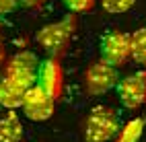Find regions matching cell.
<instances>
[{"instance_id": "9a60e30c", "label": "cell", "mask_w": 146, "mask_h": 142, "mask_svg": "<svg viewBox=\"0 0 146 142\" xmlns=\"http://www.w3.org/2000/svg\"><path fill=\"white\" fill-rule=\"evenodd\" d=\"M19 6H21V0H0V17L15 13Z\"/></svg>"}, {"instance_id": "9c48e42d", "label": "cell", "mask_w": 146, "mask_h": 142, "mask_svg": "<svg viewBox=\"0 0 146 142\" xmlns=\"http://www.w3.org/2000/svg\"><path fill=\"white\" fill-rule=\"evenodd\" d=\"M23 121L17 111H6L0 117V142H23Z\"/></svg>"}, {"instance_id": "52a82bcc", "label": "cell", "mask_w": 146, "mask_h": 142, "mask_svg": "<svg viewBox=\"0 0 146 142\" xmlns=\"http://www.w3.org/2000/svg\"><path fill=\"white\" fill-rule=\"evenodd\" d=\"M23 113L31 119V121H45L54 115L56 111V99L50 93H45L41 87H31L25 97H23V105H21Z\"/></svg>"}, {"instance_id": "e0dca14e", "label": "cell", "mask_w": 146, "mask_h": 142, "mask_svg": "<svg viewBox=\"0 0 146 142\" xmlns=\"http://www.w3.org/2000/svg\"><path fill=\"white\" fill-rule=\"evenodd\" d=\"M6 64V47H4V41L0 39V66Z\"/></svg>"}, {"instance_id": "8992f818", "label": "cell", "mask_w": 146, "mask_h": 142, "mask_svg": "<svg viewBox=\"0 0 146 142\" xmlns=\"http://www.w3.org/2000/svg\"><path fill=\"white\" fill-rule=\"evenodd\" d=\"M115 91L125 109H138L146 105V70H138L123 76L117 82Z\"/></svg>"}, {"instance_id": "4fadbf2b", "label": "cell", "mask_w": 146, "mask_h": 142, "mask_svg": "<svg viewBox=\"0 0 146 142\" xmlns=\"http://www.w3.org/2000/svg\"><path fill=\"white\" fill-rule=\"evenodd\" d=\"M134 4H136V0H101L103 11H105V13H109V15H121V13H128Z\"/></svg>"}, {"instance_id": "277c9868", "label": "cell", "mask_w": 146, "mask_h": 142, "mask_svg": "<svg viewBox=\"0 0 146 142\" xmlns=\"http://www.w3.org/2000/svg\"><path fill=\"white\" fill-rule=\"evenodd\" d=\"M119 72L115 66L107 64L103 60H97V62H91L89 68L84 70L82 74V84H84V91L97 97V95H105L109 93L111 89L117 87L119 82Z\"/></svg>"}, {"instance_id": "3957f363", "label": "cell", "mask_w": 146, "mask_h": 142, "mask_svg": "<svg viewBox=\"0 0 146 142\" xmlns=\"http://www.w3.org/2000/svg\"><path fill=\"white\" fill-rule=\"evenodd\" d=\"M39 58L33 52H19L6 60L4 64V76L15 82L19 89H23L25 93L37 84V72H39Z\"/></svg>"}, {"instance_id": "6da1fadb", "label": "cell", "mask_w": 146, "mask_h": 142, "mask_svg": "<svg viewBox=\"0 0 146 142\" xmlns=\"http://www.w3.org/2000/svg\"><path fill=\"white\" fill-rule=\"evenodd\" d=\"M121 130L119 113L113 107L97 105L84 119V142H109Z\"/></svg>"}, {"instance_id": "8fae6325", "label": "cell", "mask_w": 146, "mask_h": 142, "mask_svg": "<svg viewBox=\"0 0 146 142\" xmlns=\"http://www.w3.org/2000/svg\"><path fill=\"white\" fill-rule=\"evenodd\" d=\"M144 126H146L144 117L130 119L125 126H121L119 134H117V142H138L140 136H142V132H144Z\"/></svg>"}, {"instance_id": "7a4b0ae2", "label": "cell", "mask_w": 146, "mask_h": 142, "mask_svg": "<svg viewBox=\"0 0 146 142\" xmlns=\"http://www.w3.org/2000/svg\"><path fill=\"white\" fill-rule=\"evenodd\" d=\"M74 31H76V17L68 15L62 21H56V23H50V25L41 27L35 35V41L39 43L52 58H58V56H62L66 52Z\"/></svg>"}, {"instance_id": "30bf717a", "label": "cell", "mask_w": 146, "mask_h": 142, "mask_svg": "<svg viewBox=\"0 0 146 142\" xmlns=\"http://www.w3.org/2000/svg\"><path fill=\"white\" fill-rule=\"evenodd\" d=\"M23 97H25V91L19 89L15 82H11L2 74L0 76V105L6 107L8 111H17L23 105Z\"/></svg>"}, {"instance_id": "2e32d148", "label": "cell", "mask_w": 146, "mask_h": 142, "mask_svg": "<svg viewBox=\"0 0 146 142\" xmlns=\"http://www.w3.org/2000/svg\"><path fill=\"white\" fill-rule=\"evenodd\" d=\"M45 4V0H21V6L25 8H39Z\"/></svg>"}, {"instance_id": "5b68a950", "label": "cell", "mask_w": 146, "mask_h": 142, "mask_svg": "<svg viewBox=\"0 0 146 142\" xmlns=\"http://www.w3.org/2000/svg\"><path fill=\"white\" fill-rule=\"evenodd\" d=\"M99 52H101V60L119 68L132 58V35L123 33V31H107L101 37L99 43Z\"/></svg>"}, {"instance_id": "5bb4252c", "label": "cell", "mask_w": 146, "mask_h": 142, "mask_svg": "<svg viewBox=\"0 0 146 142\" xmlns=\"http://www.w3.org/2000/svg\"><path fill=\"white\" fill-rule=\"evenodd\" d=\"M97 0H62V4L70 11L72 15H82V13H91L95 8Z\"/></svg>"}, {"instance_id": "7c38bea8", "label": "cell", "mask_w": 146, "mask_h": 142, "mask_svg": "<svg viewBox=\"0 0 146 142\" xmlns=\"http://www.w3.org/2000/svg\"><path fill=\"white\" fill-rule=\"evenodd\" d=\"M132 60L146 66V27L132 33Z\"/></svg>"}, {"instance_id": "ba28073f", "label": "cell", "mask_w": 146, "mask_h": 142, "mask_svg": "<svg viewBox=\"0 0 146 142\" xmlns=\"http://www.w3.org/2000/svg\"><path fill=\"white\" fill-rule=\"evenodd\" d=\"M37 87H41L45 93H50L58 101V97L64 91V72L62 66L58 64L56 58L43 60L39 64V72H37Z\"/></svg>"}]
</instances>
